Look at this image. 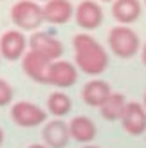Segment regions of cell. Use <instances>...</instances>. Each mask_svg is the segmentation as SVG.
Listing matches in <instances>:
<instances>
[{"instance_id":"cell-1","label":"cell","mask_w":146,"mask_h":148,"mask_svg":"<svg viewBox=\"0 0 146 148\" xmlns=\"http://www.w3.org/2000/svg\"><path fill=\"white\" fill-rule=\"evenodd\" d=\"M74 65L87 76H99L108 69V53L94 36L79 33L72 38Z\"/></svg>"},{"instance_id":"cell-2","label":"cell","mask_w":146,"mask_h":148,"mask_svg":"<svg viewBox=\"0 0 146 148\" xmlns=\"http://www.w3.org/2000/svg\"><path fill=\"white\" fill-rule=\"evenodd\" d=\"M108 49L112 54L123 60H130L134 58L141 49V40L139 34L130 25H114L108 33Z\"/></svg>"},{"instance_id":"cell-3","label":"cell","mask_w":146,"mask_h":148,"mask_svg":"<svg viewBox=\"0 0 146 148\" xmlns=\"http://www.w3.org/2000/svg\"><path fill=\"white\" fill-rule=\"evenodd\" d=\"M11 22L16 25L18 31H36L45 18H43V5L36 0H18L11 7Z\"/></svg>"},{"instance_id":"cell-4","label":"cell","mask_w":146,"mask_h":148,"mask_svg":"<svg viewBox=\"0 0 146 148\" xmlns=\"http://www.w3.org/2000/svg\"><path fill=\"white\" fill-rule=\"evenodd\" d=\"M11 119L16 127L34 128L47 123V110H43L33 101H16L11 107Z\"/></svg>"},{"instance_id":"cell-5","label":"cell","mask_w":146,"mask_h":148,"mask_svg":"<svg viewBox=\"0 0 146 148\" xmlns=\"http://www.w3.org/2000/svg\"><path fill=\"white\" fill-rule=\"evenodd\" d=\"M29 40L25 34L18 29H9L0 36V56L5 58L7 62H16L22 60L24 54L27 53Z\"/></svg>"},{"instance_id":"cell-6","label":"cell","mask_w":146,"mask_h":148,"mask_svg":"<svg viewBox=\"0 0 146 148\" xmlns=\"http://www.w3.org/2000/svg\"><path fill=\"white\" fill-rule=\"evenodd\" d=\"M103 7L96 0H81L74 9V20L83 31H94L103 24Z\"/></svg>"},{"instance_id":"cell-7","label":"cell","mask_w":146,"mask_h":148,"mask_svg":"<svg viewBox=\"0 0 146 148\" xmlns=\"http://www.w3.org/2000/svg\"><path fill=\"white\" fill-rule=\"evenodd\" d=\"M121 127L128 136L139 137L146 134V108L139 101H128L125 114L121 117Z\"/></svg>"},{"instance_id":"cell-8","label":"cell","mask_w":146,"mask_h":148,"mask_svg":"<svg viewBox=\"0 0 146 148\" xmlns=\"http://www.w3.org/2000/svg\"><path fill=\"white\" fill-rule=\"evenodd\" d=\"M29 49L43 54L50 62L60 60L63 54V43L56 36L49 34L45 31H34L31 34V38H29Z\"/></svg>"},{"instance_id":"cell-9","label":"cell","mask_w":146,"mask_h":148,"mask_svg":"<svg viewBox=\"0 0 146 148\" xmlns=\"http://www.w3.org/2000/svg\"><path fill=\"white\" fill-rule=\"evenodd\" d=\"M78 81V67L67 60H56L50 63L47 83L56 88H69Z\"/></svg>"},{"instance_id":"cell-10","label":"cell","mask_w":146,"mask_h":148,"mask_svg":"<svg viewBox=\"0 0 146 148\" xmlns=\"http://www.w3.org/2000/svg\"><path fill=\"white\" fill-rule=\"evenodd\" d=\"M49 58H45L43 54L36 53V51L29 49L22 58V71L25 72L27 78H31L34 83H47V74H49V67H50Z\"/></svg>"},{"instance_id":"cell-11","label":"cell","mask_w":146,"mask_h":148,"mask_svg":"<svg viewBox=\"0 0 146 148\" xmlns=\"http://www.w3.org/2000/svg\"><path fill=\"white\" fill-rule=\"evenodd\" d=\"M42 139L43 145L49 148H65L70 141V132H69V123L63 119H50L43 125L42 128Z\"/></svg>"},{"instance_id":"cell-12","label":"cell","mask_w":146,"mask_h":148,"mask_svg":"<svg viewBox=\"0 0 146 148\" xmlns=\"http://www.w3.org/2000/svg\"><path fill=\"white\" fill-rule=\"evenodd\" d=\"M112 94V87L108 81L101 79V78H94L89 79L81 88V99L85 105L89 107H98L101 108V105L108 99V96Z\"/></svg>"},{"instance_id":"cell-13","label":"cell","mask_w":146,"mask_h":148,"mask_svg":"<svg viewBox=\"0 0 146 148\" xmlns=\"http://www.w3.org/2000/svg\"><path fill=\"white\" fill-rule=\"evenodd\" d=\"M74 9L70 0H47L43 4V18L53 25H61L74 18Z\"/></svg>"},{"instance_id":"cell-14","label":"cell","mask_w":146,"mask_h":148,"mask_svg":"<svg viewBox=\"0 0 146 148\" xmlns=\"http://www.w3.org/2000/svg\"><path fill=\"white\" fill-rule=\"evenodd\" d=\"M143 13L141 0H114L112 2V16L119 25H130L139 20Z\"/></svg>"},{"instance_id":"cell-15","label":"cell","mask_w":146,"mask_h":148,"mask_svg":"<svg viewBox=\"0 0 146 148\" xmlns=\"http://www.w3.org/2000/svg\"><path fill=\"white\" fill-rule=\"evenodd\" d=\"M69 132L70 139L81 145H90L98 136V127L89 116H74L69 121Z\"/></svg>"},{"instance_id":"cell-16","label":"cell","mask_w":146,"mask_h":148,"mask_svg":"<svg viewBox=\"0 0 146 148\" xmlns=\"http://www.w3.org/2000/svg\"><path fill=\"white\" fill-rule=\"evenodd\" d=\"M126 105H128V101L125 98V94L112 92L110 96H108V99L101 105L99 112H101V116H103V119H106V121H121Z\"/></svg>"},{"instance_id":"cell-17","label":"cell","mask_w":146,"mask_h":148,"mask_svg":"<svg viewBox=\"0 0 146 148\" xmlns=\"http://www.w3.org/2000/svg\"><path fill=\"white\" fill-rule=\"evenodd\" d=\"M70 110H72V99H70V96L67 92L56 90V92L49 94V98H47V112L53 117L61 119V117H65Z\"/></svg>"},{"instance_id":"cell-18","label":"cell","mask_w":146,"mask_h":148,"mask_svg":"<svg viewBox=\"0 0 146 148\" xmlns=\"http://www.w3.org/2000/svg\"><path fill=\"white\" fill-rule=\"evenodd\" d=\"M13 101V87L0 78V107H5Z\"/></svg>"},{"instance_id":"cell-19","label":"cell","mask_w":146,"mask_h":148,"mask_svg":"<svg viewBox=\"0 0 146 148\" xmlns=\"http://www.w3.org/2000/svg\"><path fill=\"white\" fill-rule=\"evenodd\" d=\"M141 60H143L144 67H146V42H144V45L141 47Z\"/></svg>"},{"instance_id":"cell-20","label":"cell","mask_w":146,"mask_h":148,"mask_svg":"<svg viewBox=\"0 0 146 148\" xmlns=\"http://www.w3.org/2000/svg\"><path fill=\"white\" fill-rule=\"evenodd\" d=\"M27 148H49V146H45L43 143H33V145H29Z\"/></svg>"},{"instance_id":"cell-21","label":"cell","mask_w":146,"mask_h":148,"mask_svg":"<svg viewBox=\"0 0 146 148\" xmlns=\"http://www.w3.org/2000/svg\"><path fill=\"white\" fill-rule=\"evenodd\" d=\"M4 139H5V134H4V128L0 127V146L4 145Z\"/></svg>"},{"instance_id":"cell-22","label":"cell","mask_w":146,"mask_h":148,"mask_svg":"<svg viewBox=\"0 0 146 148\" xmlns=\"http://www.w3.org/2000/svg\"><path fill=\"white\" fill-rule=\"evenodd\" d=\"M81 148H101V146H96V145H85V146H81Z\"/></svg>"},{"instance_id":"cell-23","label":"cell","mask_w":146,"mask_h":148,"mask_svg":"<svg viewBox=\"0 0 146 148\" xmlns=\"http://www.w3.org/2000/svg\"><path fill=\"white\" fill-rule=\"evenodd\" d=\"M143 105H144V108H146V90H144V96H143Z\"/></svg>"},{"instance_id":"cell-24","label":"cell","mask_w":146,"mask_h":148,"mask_svg":"<svg viewBox=\"0 0 146 148\" xmlns=\"http://www.w3.org/2000/svg\"><path fill=\"white\" fill-rule=\"evenodd\" d=\"M101 2H114V0H101Z\"/></svg>"},{"instance_id":"cell-25","label":"cell","mask_w":146,"mask_h":148,"mask_svg":"<svg viewBox=\"0 0 146 148\" xmlns=\"http://www.w3.org/2000/svg\"><path fill=\"white\" fill-rule=\"evenodd\" d=\"M143 4H144V5H146V0H143Z\"/></svg>"},{"instance_id":"cell-26","label":"cell","mask_w":146,"mask_h":148,"mask_svg":"<svg viewBox=\"0 0 146 148\" xmlns=\"http://www.w3.org/2000/svg\"><path fill=\"white\" fill-rule=\"evenodd\" d=\"M42 2H47V0H42Z\"/></svg>"},{"instance_id":"cell-27","label":"cell","mask_w":146,"mask_h":148,"mask_svg":"<svg viewBox=\"0 0 146 148\" xmlns=\"http://www.w3.org/2000/svg\"><path fill=\"white\" fill-rule=\"evenodd\" d=\"M144 137H146V134H144Z\"/></svg>"},{"instance_id":"cell-28","label":"cell","mask_w":146,"mask_h":148,"mask_svg":"<svg viewBox=\"0 0 146 148\" xmlns=\"http://www.w3.org/2000/svg\"><path fill=\"white\" fill-rule=\"evenodd\" d=\"M0 58H2V56H0Z\"/></svg>"}]
</instances>
